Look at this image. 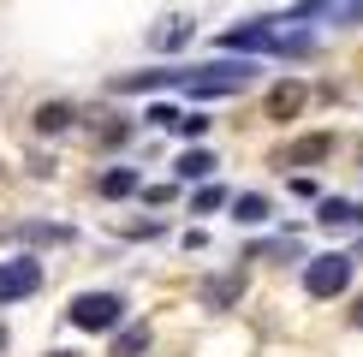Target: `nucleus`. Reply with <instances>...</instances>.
Here are the masks:
<instances>
[{
	"label": "nucleus",
	"instance_id": "obj_12",
	"mask_svg": "<svg viewBox=\"0 0 363 357\" xmlns=\"http://www.w3.org/2000/svg\"><path fill=\"white\" fill-rule=\"evenodd\" d=\"M96 191H101V197H113V203H119V197H131V191H138V173H131V167H108V173H101V185H96Z\"/></svg>",
	"mask_w": 363,
	"mask_h": 357
},
{
	"label": "nucleus",
	"instance_id": "obj_15",
	"mask_svg": "<svg viewBox=\"0 0 363 357\" xmlns=\"http://www.w3.org/2000/svg\"><path fill=\"white\" fill-rule=\"evenodd\" d=\"M185 42H191V18H167L155 30V48H185Z\"/></svg>",
	"mask_w": 363,
	"mask_h": 357
},
{
	"label": "nucleus",
	"instance_id": "obj_13",
	"mask_svg": "<svg viewBox=\"0 0 363 357\" xmlns=\"http://www.w3.org/2000/svg\"><path fill=\"white\" fill-rule=\"evenodd\" d=\"M215 167H220V161L208 155V149H185V155H179V167H173V173H179V178H208Z\"/></svg>",
	"mask_w": 363,
	"mask_h": 357
},
{
	"label": "nucleus",
	"instance_id": "obj_2",
	"mask_svg": "<svg viewBox=\"0 0 363 357\" xmlns=\"http://www.w3.org/2000/svg\"><path fill=\"white\" fill-rule=\"evenodd\" d=\"M119 316H125V298L119 292H78L72 310H66V322L84 327V334H101V327H113Z\"/></svg>",
	"mask_w": 363,
	"mask_h": 357
},
{
	"label": "nucleus",
	"instance_id": "obj_20",
	"mask_svg": "<svg viewBox=\"0 0 363 357\" xmlns=\"http://www.w3.org/2000/svg\"><path fill=\"white\" fill-rule=\"evenodd\" d=\"M352 327H363V298H357V304H352Z\"/></svg>",
	"mask_w": 363,
	"mask_h": 357
},
{
	"label": "nucleus",
	"instance_id": "obj_9",
	"mask_svg": "<svg viewBox=\"0 0 363 357\" xmlns=\"http://www.w3.org/2000/svg\"><path fill=\"white\" fill-rule=\"evenodd\" d=\"M72 119H78V113H72L66 101H42V108H36V131H42V137H60Z\"/></svg>",
	"mask_w": 363,
	"mask_h": 357
},
{
	"label": "nucleus",
	"instance_id": "obj_16",
	"mask_svg": "<svg viewBox=\"0 0 363 357\" xmlns=\"http://www.w3.org/2000/svg\"><path fill=\"white\" fill-rule=\"evenodd\" d=\"M143 351H149V327H131L113 339V357H143Z\"/></svg>",
	"mask_w": 363,
	"mask_h": 357
},
{
	"label": "nucleus",
	"instance_id": "obj_17",
	"mask_svg": "<svg viewBox=\"0 0 363 357\" xmlns=\"http://www.w3.org/2000/svg\"><path fill=\"white\" fill-rule=\"evenodd\" d=\"M167 131H179V137H208V113H179Z\"/></svg>",
	"mask_w": 363,
	"mask_h": 357
},
{
	"label": "nucleus",
	"instance_id": "obj_7",
	"mask_svg": "<svg viewBox=\"0 0 363 357\" xmlns=\"http://www.w3.org/2000/svg\"><path fill=\"white\" fill-rule=\"evenodd\" d=\"M328 149H334V137H328V131H315V137H298L292 149H286V167H315V161H328Z\"/></svg>",
	"mask_w": 363,
	"mask_h": 357
},
{
	"label": "nucleus",
	"instance_id": "obj_4",
	"mask_svg": "<svg viewBox=\"0 0 363 357\" xmlns=\"http://www.w3.org/2000/svg\"><path fill=\"white\" fill-rule=\"evenodd\" d=\"M280 18H250V24H233V30H220V54H274V42H280Z\"/></svg>",
	"mask_w": 363,
	"mask_h": 357
},
{
	"label": "nucleus",
	"instance_id": "obj_10",
	"mask_svg": "<svg viewBox=\"0 0 363 357\" xmlns=\"http://www.w3.org/2000/svg\"><path fill=\"white\" fill-rule=\"evenodd\" d=\"M315 220H322V227H352V220H363V208L340 203V197H322L315 203Z\"/></svg>",
	"mask_w": 363,
	"mask_h": 357
},
{
	"label": "nucleus",
	"instance_id": "obj_14",
	"mask_svg": "<svg viewBox=\"0 0 363 357\" xmlns=\"http://www.w3.org/2000/svg\"><path fill=\"white\" fill-rule=\"evenodd\" d=\"M233 220H238V227H262V220H268V197H256V191H245V197L233 203Z\"/></svg>",
	"mask_w": 363,
	"mask_h": 357
},
{
	"label": "nucleus",
	"instance_id": "obj_18",
	"mask_svg": "<svg viewBox=\"0 0 363 357\" xmlns=\"http://www.w3.org/2000/svg\"><path fill=\"white\" fill-rule=\"evenodd\" d=\"M220 203H226V191H220V185H203V191L191 197V215H215Z\"/></svg>",
	"mask_w": 363,
	"mask_h": 357
},
{
	"label": "nucleus",
	"instance_id": "obj_6",
	"mask_svg": "<svg viewBox=\"0 0 363 357\" xmlns=\"http://www.w3.org/2000/svg\"><path fill=\"white\" fill-rule=\"evenodd\" d=\"M185 84V66H155V72H119V78H108L113 96H143V89H173Z\"/></svg>",
	"mask_w": 363,
	"mask_h": 357
},
{
	"label": "nucleus",
	"instance_id": "obj_19",
	"mask_svg": "<svg viewBox=\"0 0 363 357\" xmlns=\"http://www.w3.org/2000/svg\"><path fill=\"white\" fill-rule=\"evenodd\" d=\"M334 24H363V0H345V6H334Z\"/></svg>",
	"mask_w": 363,
	"mask_h": 357
},
{
	"label": "nucleus",
	"instance_id": "obj_3",
	"mask_svg": "<svg viewBox=\"0 0 363 357\" xmlns=\"http://www.w3.org/2000/svg\"><path fill=\"white\" fill-rule=\"evenodd\" d=\"M345 286H352V256L328 250V256H310L304 262V292L310 298H340Z\"/></svg>",
	"mask_w": 363,
	"mask_h": 357
},
{
	"label": "nucleus",
	"instance_id": "obj_5",
	"mask_svg": "<svg viewBox=\"0 0 363 357\" xmlns=\"http://www.w3.org/2000/svg\"><path fill=\"white\" fill-rule=\"evenodd\" d=\"M36 286H42V262H36V256L0 262V304H18V298H30Z\"/></svg>",
	"mask_w": 363,
	"mask_h": 357
},
{
	"label": "nucleus",
	"instance_id": "obj_11",
	"mask_svg": "<svg viewBox=\"0 0 363 357\" xmlns=\"http://www.w3.org/2000/svg\"><path fill=\"white\" fill-rule=\"evenodd\" d=\"M238 292H245V280H238V274H226V280H208V286H203V304H208V310H220V304H238Z\"/></svg>",
	"mask_w": 363,
	"mask_h": 357
},
{
	"label": "nucleus",
	"instance_id": "obj_8",
	"mask_svg": "<svg viewBox=\"0 0 363 357\" xmlns=\"http://www.w3.org/2000/svg\"><path fill=\"white\" fill-rule=\"evenodd\" d=\"M304 96H310L304 84H274V89H268V119H298Z\"/></svg>",
	"mask_w": 363,
	"mask_h": 357
},
{
	"label": "nucleus",
	"instance_id": "obj_21",
	"mask_svg": "<svg viewBox=\"0 0 363 357\" xmlns=\"http://www.w3.org/2000/svg\"><path fill=\"white\" fill-rule=\"evenodd\" d=\"M48 357H72V351H48Z\"/></svg>",
	"mask_w": 363,
	"mask_h": 357
},
{
	"label": "nucleus",
	"instance_id": "obj_1",
	"mask_svg": "<svg viewBox=\"0 0 363 357\" xmlns=\"http://www.w3.org/2000/svg\"><path fill=\"white\" fill-rule=\"evenodd\" d=\"M256 84L250 60H215V66H185V89L191 96H238Z\"/></svg>",
	"mask_w": 363,
	"mask_h": 357
}]
</instances>
